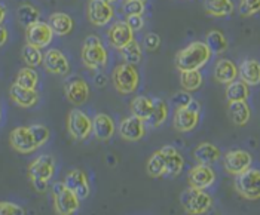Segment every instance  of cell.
Segmentation results:
<instances>
[{"mask_svg":"<svg viewBox=\"0 0 260 215\" xmlns=\"http://www.w3.org/2000/svg\"><path fill=\"white\" fill-rule=\"evenodd\" d=\"M48 24L52 28L54 34H57V36H66L73 30V20L67 14H62V12L52 14L49 17Z\"/></svg>","mask_w":260,"mask_h":215,"instance_id":"26","label":"cell"},{"mask_svg":"<svg viewBox=\"0 0 260 215\" xmlns=\"http://www.w3.org/2000/svg\"><path fill=\"white\" fill-rule=\"evenodd\" d=\"M21 55H22L24 62H25L28 67H38V65L42 64V61H43V54L40 52V48L33 46V45H30V43H27V45L22 48Z\"/></svg>","mask_w":260,"mask_h":215,"instance_id":"36","label":"cell"},{"mask_svg":"<svg viewBox=\"0 0 260 215\" xmlns=\"http://www.w3.org/2000/svg\"><path fill=\"white\" fill-rule=\"evenodd\" d=\"M144 120H141L137 116H129L125 118L119 125V134L120 137L126 141H140L144 137Z\"/></svg>","mask_w":260,"mask_h":215,"instance_id":"16","label":"cell"},{"mask_svg":"<svg viewBox=\"0 0 260 215\" xmlns=\"http://www.w3.org/2000/svg\"><path fill=\"white\" fill-rule=\"evenodd\" d=\"M107 38H109L110 46H113L115 49H120L126 43H129L131 40L134 39V31L131 30V27L126 22L119 21V22H115L110 27V30L107 33Z\"/></svg>","mask_w":260,"mask_h":215,"instance_id":"17","label":"cell"},{"mask_svg":"<svg viewBox=\"0 0 260 215\" xmlns=\"http://www.w3.org/2000/svg\"><path fill=\"white\" fill-rule=\"evenodd\" d=\"M238 78V67L229 61V59H220L216 67H214V79L219 82V83H231L234 82L235 79Z\"/></svg>","mask_w":260,"mask_h":215,"instance_id":"24","label":"cell"},{"mask_svg":"<svg viewBox=\"0 0 260 215\" xmlns=\"http://www.w3.org/2000/svg\"><path fill=\"white\" fill-rule=\"evenodd\" d=\"M126 24L131 27V30H133V31H139V30L143 28L144 21H143V18H141V15H128Z\"/></svg>","mask_w":260,"mask_h":215,"instance_id":"45","label":"cell"},{"mask_svg":"<svg viewBox=\"0 0 260 215\" xmlns=\"http://www.w3.org/2000/svg\"><path fill=\"white\" fill-rule=\"evenodd\" d=\"M147 174L153 176V178H159V176L167 174V163H165V159L162 156L160 150L155 152L152 155V157L149 159V162H147Z\"/></svg>","mask_w":260,"mask_h":215,"instance_id":"34","label":"cell"},{"mask_svg":"<svg viewBox=\"0 0 260 215\" xmlns=\"http://www.w3.org/2000/svg\"><path fill=\"white\" fill-rule=\"evenodd\" d=\"M92 132L97 139L100 141H107L109 138L115 134V123L107 115H97L92 120Z\"/></svg>","mask_w":260,"mask_h":215,"instance_id":"23","label":"cell"},{"mask_svg":"<svg viewBox=\"0 0 260 215\" xmlns=\"http://www.w3.org/2000/svg\"><path fill=\"white\" fill-rule=\"evenodd\" d=\"M180 202L184 211L192 215L205 214L213 205L211 196L201 189H193V187H190L181 193Z\"/></svg>","mask_w":260,"mask_h":215,"instance_id":"5","label":"cell"},{"mask_svg":"<svg viewBox=\"0 0 260 215\" xmlns=\"http://www.w3.org/2000/svg\"><path fill=\"white\" fill-rule=\"evenodd\" d=\"M260 12V0H241L240 14L242 17H251Z\"/></svg>","mask_w":260,"mask_h":215,"instance_id":"40","label":"cell"},{"mask_svg":"<svg viewBox=\"0 0 260 215\" xmlns=\"http://www.w3.org/2000/svg\"><path fill=\"white\" fill-rule=\"evenodd\" d=\"M250 95V91H248V85L245 82H231L228 83V88H226V98L228 101H245Z\"/></svg>","mask_w":260,"mask_h":215,"instance_id":"31","label":"cell"},{"mask_svg":"<svg viewBox=\"0 0 260 215\" xmlns=\"http://www.w3.org/2000/svg\"><path fill=\"white\" fill-rule=\"evenodd\" d=\"M153 109V99L147 97H136L131 101V112L141 120H147Z\"/></svg>","mask_w":260,"mask_h":215,"instance_id":"30","label":"cell"},{"mask_svg":"<svg viewBox=\"0 0 260 215\" xmlns=\"http://www.w3.org/2000/svg\"><path fill=\"white\" fill-rule=\"evenodd\" d=\"M241 80L248 86H256L260 83V62L256 59H245L238 68Z\"/></svg>","mask_w":260,"mask_h":215,"instance_id":"22","label":"cell"},{"mask_svg":"<svg viewBox=\"0 0 260 215\" xmlns=\"http://www.w3.org/2000/svg\"><path fill=\"white\" fill-rule=\"evenodd\" d=\"M251 155L245 150H231L223 157L224 169L232 175H238L248 169L251 166Z\"/></svg>","mask_w":260,"mask_h":215,"instance_id":"10","label":"cell"},{"mask_svg":"<svg viewBox=\"0 0 260 215\" xmlns=\"http://www.w3.org/2000/svg\"><path fill=\"white\" fill-rule=\"evenodd\" d=\"M214 180H216V174L210 165H201L200 163L198 166L192 168L189 172V184L193 189L205 190L213 186Z\"/></svg>","mask_w":260,"mask_h":215,"instance_id":"14","label":"cell"},{"mask_svg":"<svg viewBox=\"0 0 260 215\" xmlns=\"http://www.w3.org/2000/svg\"><path fill=\"white\" fill-rule=\"evenodd\" d=\"M8 42V30L0 24V46H3Z\"/></svg>","mask_w":260,"mask_h":215,"instance_id":"46","label":"cell"},{"mask_svg":"<svg viewBox=\"0 0 260 215\" xmlns=\"http://www.w3.org/2000/svg\"><path fill=\"white\" fill-rule=\"evenodd\" d=\"M200 113L189 107H179L174 113V128L180 132H190L197 128Z\"/></svg>","mask_w":260,"mask_h":215,"instance_id":"19","label":"cell"},{"mask_svg":"<svg viewBox=\"0 0 260 215\" xmlns=\"http://www.w3.org/2000/svg\"><path fill=\"white\" fill-rule=\"evenodd\" d=\"M42 64L45 65V68L57 76H66L70 71V65L67 57L58 51V49H49L45 55H43V61Z\"/></svg>","mask_w":260,"mask_h":215,"instance_id":"13","label":"cell"},{"mask_svg":"<svg viewBox=\"0 0 260 215\" xmlns=\"http://www.w3.org/2000/svg\"><path fill=\"white\" fill-rule=\"evenodd\" d=\"M54 38V31L52 28L49 27L48 22H42L38 21L31 25L27 27V31H25V39L27 43L33 45V46H38V48H45L48 46Z\"/></svg>","mask_w":260,"mask_h":215,"instance_id":"9","label":"cell"},{"mask_svg":"<svg viewBox=\"0 0 260 215\" xmlns=\"http://www.w3.org/2000/svg\"><path fill=\"white\" fill-rule=\"evenodd\" d=\"M204 9L213 17H228L234 12L232 0H204Z\"/></svg>","mask_w":260,"mask_h":215,"instance_id":"27","label":"cell"},{"mask_svg":"<svg viewBox=\"0 0 260 215\" xmlns=\"http://www.w3.org/2000/svg\"><path fill=\"white\" fill-rule=\"evenodd\" d=\"M38 82H39V76L33 70V67H25V68L20 70L15 83H18L20 86H24V88H28V89H36Z\"/></svg>","mask_w":260,"mask_h":215,"instance_id":"37","label":"cell"},{"mask_svg":"<svg viewBox=\"0 0 260 215\" xmlns=\"http://www.w3.org/2000/svg\"><path fill=\"white\" fill-rule=\"evenodd\" d=\"M55 172V162L54 157L43 155V156L36 157L30 166H28V176L30 181L33 184V187L39 192L43 193L48 187L49 180L52 178Z\"/></svg>","mask_w":260,"mask_h":215,"instance_id":"2","label":"cell"},{"mask_svg":"<svg viewBox=\"0 0 260 215\" xmlns=\"http://www.w3.org/2000/svg\"><path fill=\"white\" fill-rule=\"evenodd\" d=\"M39 17V11L35 6H31V5H21L20 8H18V20H20V22L25 28L28 25L38 22Z\"/></svg>","mask_w":260,"mask_h":215,"instance_id":"38","label":"cell"},{"mask_svg":"<svg viewBox=\"0 0 260 215\" xmlns=\"http://www.w3.org/2000/svg\"><path fill=\"white\" fill-rule=\"evenodd\" d=\"M167 118H168V105H167V102L164 99H160V98H155L152 113H150V116L146 122L152 128H158L167 120Z\"/></svg>","mask_w":260,"mask_h":215,"instance_id":"29","label":"cell"},{"mask_svg":"<svg viewBox=\"0 0 260 215\" xmlns=\"http://www.w3.org/2000/svg\"><path fill=\"white\" fill-rule=\"evenodd\" d=\"M143 45L147 51H156L160 45V38L156 33H149L143 40Z\"/></svg>","mask_w":260,"mask_h":215,"instance_id":"43","label":"cell"},{"mask_svg":"<svg viewBox=\"0 0 260 215\" xmlns=\"http://www.w3.org/2000/svg\"><path fill=\"white\" fill-rule=\"evenodd\" d=\"M143 2H144V0H143Z\"/></svg>","mask_w":260,"mask_h":215,"instance_id":"50","label":"cell"},{"mask_svg":"<svg viewBox=\"0 0 260 215\" xmlns=\"http://www.w3.org/2000/svg\"><path fill=\"white\" fill-rule=\"evenodd\" d=\"M9 95L12 98V101L24 109H28V107H33L38 104L39 101V94L36 92V89H28V88H24L20 86L18 83H14L9 89Z\"/></svg>","mask_w":260,"mask_h":215,"instance_id":"20","label":"cell"},{"mask_svg":"<svg viewBox=\"0 0 260 215\" xmlns=\"http://www.w3.org/2000/svg\"><path fill=\"white\" fill-rule=\"evenodd\" d=\"M160 153H162V156L165 159V163H167V175H180V172L183 171V165H184V160H183L180 153L173 146L162 147Z\"/></svg>","mask_w":260,"mask_h":215,"instance_id":"21","label":"cell"},{"mask_svg":"<svg viewBox=\"0 0 260 215\" xmlns=\"http://www.w3.org/2000/svg\"><path fill=\"white\" fill-rule=\"evenodd\" d=\"M139 71L133 64H120L113 71V83L119 94H133L139 86Z\"/></svg>","mask_w":260,"mask_h":215,"instance_id":"7","label":"cell"},{"mask_svg":"<svg viewBox=\"0 0 260 215\" xmlns=\"http://www.w3.org/2000/svg\"><path fill=\"white\" fill-rule=\"evenodd\" d=\"M0 118H2V109H0Z\"/></svg>","mask_w":260,"mask_h":215,"instance_id":"49","label":"cell"},{"mask_svg":"<svg viewBox=\"0 0 260 215\" xmlns=\"http://www.w3.org/2000/svg\"><path fill=\"white\" fill-rule=\"evenodd\" d=\"M205 45L208 46L211 54H221V52H224L228 49V40L219 30H211L207 34Z\"/></svg>","mask_w":260,"mask_h":215,"instance_id":"32","label":"cell"},{"mask_svg":"<svg viewBox=\"0 0 260 215\" xmlns=\"http://www.w3.org/2000/svg\"><path fill=\"white\" fill-rule=\"evenodd\" d=\"M52 196H54V208L57 214L72 215L78 212L80 199L64 183H55L52 186Z\"/></svg>","mask_w":260,"mask_h":215,"instance_id":"3","label":"cell"},{"mask_svg":"<svg viewBox=\"0 0 260 215\" xmlns=\"http://www.w3.org/2000/svg\"><path fill=\"white\" fill-rule=\"evenodd\" d=\"M180 82L181 86L184 88V91L192 92L200 89L202 85V75L200 70H186V71H180Z\"/></svg>","mask_w":260,"mask_h":215,"instance_id":"33","label":"cell"},{"mask_svg":"<svg viewBox=\"0 0 260 215\" xmlns=\"http://www.w3.org/2000/svg\"><path fill=\"white\" fill-rule=\"evenodd\" d=\"M193 156L201 165H213L220 159V150L214 144L202 142L195 149Z\"/></svg>","mask_w":260,"mask_h":215,"instance_id":"25","label":"cell"},{"mask_svg":"<svg viewBox=\"0 0 260 215\" xmlns=\"http://www.w3.org/2000/svg\"><path fill=\"white\" fill-rule=\"evenodd\" d=\"M235 189L247 200L260 199V171L248 168L235 178Z\"/></svg>","mask_w":260,"mask_h":215,"instance_id":"6","label":"cell"},{"mask_svg":"<svg viewBox=\"0 0 260 215\" xmlns=\"http://www.w3.org/2000/svg\"><path fill=\"white\" fill-rule=\"evenodd\" d=\"M28 129H30L31 135H33V139H35L38 149L49 139V135H51L49 129L46 126H43V125H31V126H28Z\"/></svg>","mask_w":260,"mask_h":215,"instance_id":"39","label":"cell"},{"mask_svg":"<svg viewBox=\"0 0 260 215\" xmlns=\"http://www.w3.org/2000/svg\"><path fill=\"white\" fill-rule=\"evenodd\" d=\"M88 18L94 25L103 27L113 18V8L107 0H89Z\"/></svg>","mask_w":260,"mask_h":215,"instance_id":"11","label":"cell"},{"mask_svg":"<svg viewBox=\"0 0 260 215\" xmlns=\"http://www.w3.org/2000/svg\"><path fill=\"white\" fill-rule=\"evenodd\" d=\"M229 115L235 125L244 126L250 120L251 112L245 101H229Z\"/></svg>","mask_w":260,"mask_h":215,"instance_id":"28","label":"cell"},{"mask_svg":"<svg viewBox=\"0 0 260 215\" xmlns=\"http://www.w3.org/2000/svg\"><path fill=\"white\" fill-rule=\"evenodd\" d=\"M5 17H6V8H5V5L0 3V24L3 22Z\"/></svg>","mask_w":260,"mask_h":215,"instance_id":"47","label":"cell"},{"mask_svg":"<svg viewBox=\"0 0 260 215\" xmlns=\"http://www.w3.org/2000/svg\"><path fill=\"white\" fill-rule=\"evenodd\" d=\"M119 51L122 58L125 59L128 64H133V65L139 64L141 61V58H143V52H141L140 45H139L134 39L131 40L129 43H126L123 48H120Z\"/></svg>","mask_w":260,"mask_h":215,"instance_id":"35","label":"cell"},{"mask_svg":"<svg viewBox=\"0 0 260 215\" xmlns=\"http://www.w3.org/2000/svg\"><path fill=\"white\" fill-rule=\"evenodd\" d=\"M123 12L128 15H143L144 12V2L143 0H125L123 2Z\"/></svg>","mask_w":260,"mask_h":215,"instance_id":"41","label":"cell"},{"mask_svg":"<svg viewBox=\"0 0 260 215\" xmlns=\"http://www.w3.org/2000/svg\"><path fill=\"white\" fill-rule=\"evenodd\" d=\"M64 184L78 196L79 199H85L89 196V183H88V178L85 175V172H82L80 169H73L70 171L67 175H66V180H64Z\"/></svg>","mask_w":260,"mask_h":215,"instance_id":"18","label":"cell"},{"mask_svg":"<svg viewBox=\"0 0 260 215\" xmlns=\"http://www.w3.org/2000/svg\"><path fill=\"white\" fill-rule=\"evenodd\" d=\"M67 129L70 135L76 141H83L92 132V120L88 118L82 110L75 109L69 113L67 119Z\"/></svg>","mask_w":260,"mask_h":215,"instance_id":"8","label":"cell"},{"mask_svg":"<svg viewBox=\"0 0 260 215\" xmlns=\"http://www.w3.org/2000/svg\"><path fill=\"white\" fill-rule=\"evenodd\" d=\"M64 91H66L67 99L72 104H76V105L83 104L88 99V95H89V88H88L86 82L83 79L78 78V76L67 80V83L64 86Z\"/></svg>","mask_w":260,"mask_h":215,"instance_id":"15","label":"cell"},{"mask_svg":"<svg viewBox=\"0 0 260 215\" xmlns=\"http://www.w3.org/2000/svg\"><path fill=\"white\" fill-rule=\"evenodd\" d=\"M190 101H192V95H190L187 91H184V92H179V94H176L174 97L171 98L173 105H176L177 109H179V107H186Z\"/></svg>","mask_w":260,"mask_h":215,"instance_id":"44","label":"cell"},{"mask_svg":"<svg viewBox=\"0 0 260 215\" xmlns=\"http://www.w3.org/2000/svg\"><path fill=\"white\" fill-rule=\"evenodd\" d=\"M9 141H11V146L22 155H27V153H33L38 146L33 139V135L28 129V126H18L15 128L11 135H9Z\"/></svg>","mask_w":260,"mask_h":215,"instance_id":"12","label":"cell"},{"mask_svg":"<svg viewBox=\"0 0 260 215\" xmlns=\"http://www.w3.org/2000/svg\"><path fill=\"white\" fill-rule=\"evenodd\" d=\"M82 61L88 68L99 70L106 67L107 64V51L101 45L100 39L97 36H89L83 42L82 49Z\"/></svg>","mask_w":260,"mask_h":215,"instance_id":"4","label":"cell"},{"mask_svg":"<svg viewBox=\"0 0 260 215\" xmlns=\"http://www.w3.org/2000/svg\"><path fill=\"white\" fill-rule=\"evenodd\" d=\"M24 209L12 202H0V215H22Z\"/></svg>","mask_w":260,"mask_h":215,"instance_id":"42","label":"cell"},{"mask_svg":"<svg viewBox=\"0 0 260 215\" xmlns=\"http://www.w3.org/2000/svg\"><path fill=\"white\" fill-rule=\"evenodd\" d=\"M107 2H109V3H112V2H116V0H107Z\"/></svg>","mask_w":260,"mask_h":215,"instance_id":"48","label":"cell"},{"mask_svg":"<svg viewBox=\"0 0 260 215\" xmlns=\"http://www.w3.org/2000/svg\"><path fill=\"white\" fill-rule=\"evenodd\" d=\"M210 57H211V52L204 42H193L177 54L176 67L180 71L200 70L201 67H204L208 62Z\"/></svg>","mask_w":260,"mask_h":215,"instance_id":"1","label":"cell"}]
</instances>
